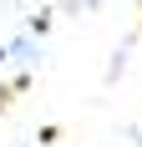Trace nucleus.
Here are the masks:
<instances>
[{"instance_id":"f257e3e1","label":"nucleus","mask_w":142,"mask_h":147,"mask_svg":"<svg viewBox=\"0 0 142 147\" xmlns=\"http://www.w3.org/2000/svg\"><path fill=\"white\" fill-rule=\"evenodd\" d=\"M0 107H5V91H0Z\"/></svg>"}]
</instances>
